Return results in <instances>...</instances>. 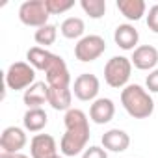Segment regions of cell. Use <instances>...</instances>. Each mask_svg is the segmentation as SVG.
Segmentation results:
<instances>
[{"label":"cell","instance_id":"obj_1","mask_svg":"<svg viewBox=\"0 0 158 158\" xmlns=\"http://www.w3.org/2000/svg\"><path fill=\"white\" fill-rule=\"evenodd\" d=\"M65 134L61 136L60 141V151L63 156H76L88 149V141H89V121L88 115L78 110V108H71L65 117Z\"/></svg>","mask_w":158,"mask_h":158},{"label":"cell","instance_id":"obj_2","mask_svg":"<svg viewBox=\"0 0 158 158\" xmlns=\"http://www.w3.org/2000/svg\"><path fill=\"white\" fill-rule=\"evenodd\" d=\"M121 104L125 112L134 119H147L154 112V101L147 89L138 84H128L121 91Z\"/></svg>","mask_w":158,"mask_h":158},{"label":"cell","instance_id":"obj_3","mask_svg":"<svg viewBox=\"0 0 158 158\" xmlns=\"http://www.w3.org/2000/svg\"><path fill=\"white\" fill-rule=\"evenodd\" d=\"M130 73H132V61L125 56H114L104 65V80L110 88L121 89L128 86L127 82L130 78Z\"/></svg>","mask_w":158,"mask_h":158},{"label":"cell","instance_id":"obj_4","mask_svg":"<svg viewBox=\"0 0 158 158\" xmlns=\"http://www.w3.org/2000/svg\"><path fill=\"white\" fill-rule=\"evenodd\" d=\"M32 84H35V69L28 61H15L6 71V86L13 91L28 89Z\"/></svg>","mask_w":158,"mask_h":158},{"label":"cell","instance_id":"obj_5","mask_svg":"<svg viewBox=\"0 0 158 158\" xmlns=\"http://www.w3.org/2000/svg\"><path fill=\"white\" fill-rule=\"evenodd\" d=\"M50 13L47 10L45 0H26L19 8V19L24 26H32V28H41L45 24H48Z\"/></svg>","mask_w":158,"mask_h":158},{"label":"cell","instance_id":"obj_6","mask_svg":"<svg viewBox=\"0 0 158 158\" xmlns=\"http://www.w3.org/2000/svg\"><path fill=\"white\" fill-rule=\"evenodd\" d=\"M106 50V41L101 35H84L80 41L74 45V56L84 63L99 60Z\"/></svg>","mask_w":158,"mask_h":158},{"label":"cell","instance_id":"obj_7","mask_svg":"<svg viewBox=\"0 0 158 158\" xmlns=\"http://www.w3.org/2000/svg\"><path fill=\"white\" fill-rule=\"evenodd\" d=\"M99 89H101V82L99 78L91 73H82L74 78V84H73V93L78 101H97V95H99Z\"/></svg>","mask_w":158,"mask_h":158},{"label":"cell","instance_id":"obj_8","mask_svg":"<svg viewBox=\"0 0 158 158\" xmlns=\"http://www.w3.org/2000/svg\"><path fill=\"white\" fill-rule=\"evenodd\" d=\"M47 74V84L48 88H69L71 86V74L67 69V63L61 56H54L52 63L45 71Z\"/></svg>","mask_w":158,"mask_h":158},{"label":"cell","instance_id":"obj_9","mask_svg":"<svg viewBox=\"0 0 158 158\" xmlns=\"http://www.w3.org/2000/svg\"><path fill=\"white\" fill-rule=\"evenodd\" d=\"M28 138L26 132L19 127H8L0 134V152H8V154H17L21 149L26 145Z\"/></svg>","mask_w":158,"mask_h":158},{"label":"cell","instance_id":"obj_10","mask_svg":"<svg viewBox=\"0 0 158 158\" xmlns=\"http://www.w3.org/2000/svg\"><path fill=\"white\" fill-rule=\"evenodd\" d=\"M30 154L32 158H56L58 145L50 134H35L30 141Z\"/></svg>","mask_w":158,"mask_h":158},{"label":"cell","instance_id":"obj_11","mask_svg":"<svg viewBox=\"0 0 158 158\" xmlns=\"http://www.w3.org/2000/svg\"><path fill=\"white\" fill-rule=\"evenodd\" d=\"M132 65L139 71H154L158 63V50L152 45H139L132 52Z\"/></svg>","mask_w":158,"mask_h":158},{"label":"cell","instance_id":"obj_12","mask_svg":"<svg viewBox=\"0 0 158 158\" xmlns=\"http://www.w3.org/2000/svg\"><path fill=\"white\" fill-rule=\"evenodd\" d=\"M114 115H115V104H114L112 99L102 97V99L93 101V104L89 106V117H91V121L97 123V125H106V123H110V121L114 119Z\"/></svg>","mask_w":158,"mask_h":158},{"label":"cell","instance_id":"obj_13","mask_svg":"<svg viewBox=\"0 0 158 158\" xmlns=\"http://www.w3.org/2000/svg\"><path fill=\"white\" fill-rule=\"evenodd\" d=\"M101 141H102V147H104L106 151L123 152V151H127L128 145H130V136H128L125 130H121V128H110L108 132L102 134Z\"/></svg>","mask_w":158,"mask_h":158},{"label":"cell","instance_id":"obj_14","mask_svg":"<svg viewBox=\"0 0 158 158\" xmlns=\"http://www.w3.org/2000/svg\"><path fill=\"white\" fill-rule=\"evenodd\" d=\"M114 41L123 50H136V45L139 41V34L132 24H119L114 32Z\"/></svg>","mask_w":158,"mask_h":158},{"label":"cell","instance_id":"obj_15","mask_svg":"<svg viewBox=\"0 0 158 158\" xmlns=\"http://www.w3.org/2000/svg\"><path fill=\"white\" fill-rule=\"evenodd\" d=\"M23 101L28 108H41L45 102H48V84H45V82L32 84L24 91Z\"/></svg>","mask_w":158,"mask_h":158},{"label":"cell","instance_id":"obj_16","mask_svg":"<svg viewBox=\"0 0 158 158\" xmlns=\"http://www.w3.org/2000/svg\"><path fill=\"white\" fill-rule=\"evenodd\" d=\"M71 101H73V89L71 88H48V104L54 110H71Z\"/></svg>","mask_w":158,"mask_h":158},{"label":"cell","instance_id":"obj_17","mask_svg":"<svg viewBox=\"0 0 158 158\" xmlns=\"http://www.w3.org/2000/svg\"><path fill=\"white\" fill-rule=\"evenodd\" d=\"M23 123H24V130L28 132H39L47 127L48 123V115L43 108H28L24 117H23Z\"/></svg>","mask_w":158,"mask_h":158},{"label":"cell","instance_id":"obj_18","mask_svg":"<svg viewBox=\"0 0 158 158\" xmlns=\"http://www.w3.org/2000/svg\"><path fill=\"white\" fill-rule=\"evenodd\" d=\"M117 10L128 21H139L145 15V2L143 0H117Z\"/></svg>","mask_w":158,"mask_h":158},{"label":"cell","instance_id":"obj_19","mask_svg":"<svg viewBox=\"0 0 158 158\" xmlns=\"http://www.w3.org/2000/svg\"><path fill=\"white\" fill-rule=\"evenodd\" d=\"M54 56H56V54L48 52V50L43 48V47H32V48L26 52L28 63H30L34 69H39V71H47V67L52 63Z\"/></svg>","mask_w":158,"mask_h":158},{"label":"cell","instance_id":"obj_20","mask_svg":"<svg viewBox=\"0 0 158 158\" xmlns=\"http://www.w3.org/2000/svg\"><path fill=\"white\" fill-rule=\"evenodd\" d=\"M84 30H86V24L80 17H67L60 26V32L65 39H78L80 41L84 35Z\"/></svg>","mask_w":158,"mask_h":158},{"label":"cell","instance_id":"obj_21","mask_svg":"<svg viewBox=\"0 0 158 158\" xmlns=\"http://www.w3.org/2000/svg\"><path fill=\"white\" fill-rule=\"evenodd\" d=\"M56 37H58V28H56L54 24H45V26L37 28L35 34H34L35 43L41 45V47H50V45H54Z\"/></svg>","mask_w":158,"mask_h":158},{"label":"cell","instance_id":"obj_22","mask_svg":"<svg viewBox=\"0 0 158 158\" xmlns=\"http://www.w3.org/2000/svg\"><path fill=\"white\" fill-rule=\"evenodd\" d=\"M80 6L86 11V15H89L91 19H101L106 13V2L104 0H82Z\"/></svg>","mask_w":158,"mask_h":158},{"label":"cell","instance_id":"obj_23","mask_svg":"<svg viewBox=\"0 0 158 158\" xmlns=\"http://www.w3.org/2000/svg\"><path fill=\"white\" fill-rule=\"evenodd\" d=\"M50 15H61L74 6V0H45Z\"/></svg>","mask_w":158,"mask_h":158},{"label":"cell","instance_id":"obj_24","mask_svg":"<svg viewBox=\"0 0 158 158\" xmlns=\"http://www.w3.org/2000/svg\"><path fill=\"white\" fill-rule=\"evenodd\" d=\"M82 158H108V152H106L104 147L91 145V147H88V149L82 152Z\"/></svg>","mask_w":158,"mask_h":158},{"label":"cell","instance_id":"obj_25","mask_svg":"<svg viewBox=\"0 0 158 158\" xmlns=\"http://www.w3.org/2000/svg\"><path fill=\"white\" fill-rule=\"evenodd\" d=\"M147 26H149V30L158 34V4H154L149 10V13H147Z\"/></svg>","mask_w":158,"mask_h":158},{"label":"cell","instance_id":"obj_26","mask_svg":"<svg viewBox=\"0 0 158 158\" xmlns=\"http://www.w3.org/2000/svg\"><path fill=\"white\" fill-rule=\"evenodd\" d=\"M145 86L151 93H158V69L151 71L145 78Z\"/></svg>","mask_w":158,"mask_h":158},{"label":"cell","instance_id":"obj_27","mask_svg":"<svg viewBox=\"0 0 158 158\" xmlns=\"http://www.w3.org/2000/svg\"><path fill=\"white\" fill-rule=\"evenodd\" d=\"M10 158H30V156H26L23 152H17V154H10Z\"/></svg>","mask_w":158,"mask_h":158},{"label":"cell","instance_id":"obj_28","mask_svg":"<svg viewBox=\"0 0 158 158\" xmlns=\"http://www.w3.org/2000/svg\"><path fill=\"white\" fill-rule=\"evenodd\" d=\"M56 158H63V156H60V154H58V156H56Z\"/></svg>","mask_w":158,"mask_h":158}]
</instances>
